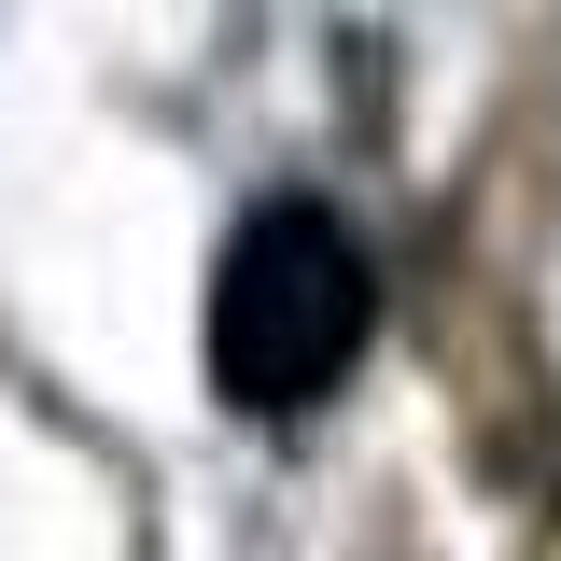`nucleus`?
<instances>
[{"instance_id": "obj_1", "label": "nucleus", "mask_w": 561, "mask_h": 561, "mask_svg": "<svg viewBox=\"0 0 561 561\" xmlns=\"http://www.w3.org/2000/svg\"><path fill=\"white\" fill-rule=\"evenodd\" d=\"M210 393L239 421H309L379 337V253L323 197H253L210 253Z\"/></svg>"}]
</instances>
